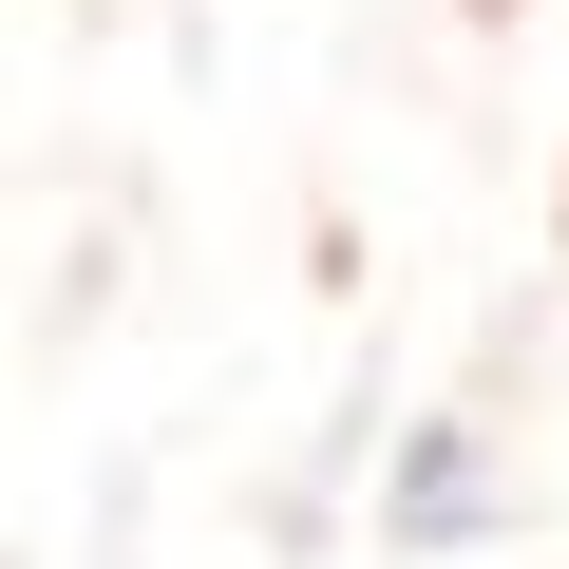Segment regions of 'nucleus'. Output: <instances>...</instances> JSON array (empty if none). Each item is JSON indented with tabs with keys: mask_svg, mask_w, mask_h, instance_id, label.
Segmentation results:
<instances>
[]
</instances>
